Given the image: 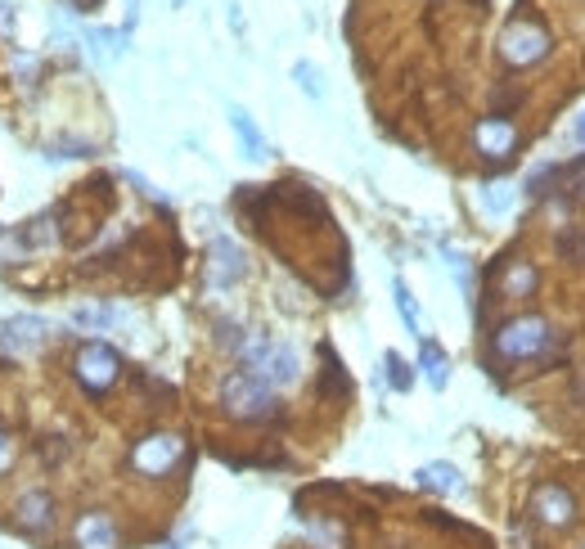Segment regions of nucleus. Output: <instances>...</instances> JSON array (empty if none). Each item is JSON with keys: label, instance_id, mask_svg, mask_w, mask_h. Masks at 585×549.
I'll list each match as a JSON object with an SVG mask.
<instances>
[{"label": "nucleus", "instance_id": "obj_1", "mask_svg": "<svg viewBox=\"0 0 585 549\" xmlns=\"http://www.w3.org/2000/svg\"><path fill=\"white\" fill-rule=\"evenodd\" d=\"M221 405H225V414L239 419V423H261V419H270V414L279 410L275 387H270L261 374H252V369H234V374L225 378L221 383Z\"/></svg>", "mask_w": 585, "mask_h": 549}, {"label": "nucleus", "instance_id": "obj_2", "mask_svg": "<svg viewBox=\"0 0 585 549\" xmlns=\"http://www.w3.org/2000/svg\"><path fill=\"white\" fill-rule=\"evenodd\" d=\"M549 342H554V333H549L545 315H513L495 333V351L504 360H536L540 351H549Z\"/></svg>", "mask_w": 585, "mask_h": 549}, {"label": "nucleus", "instance_id": "obj_3", "mask_svg": "<svg viewBox=\"0 0 585 549\" xmlns=\"http://www.w3.org/2000/svg\"><path fill=\"white\" fill-rule=\"evenodd\" d=\"M117 374H122V360H117V351L108 342H86L77 351V378L90 396H104L117 383Z\"/></svg>", "mask_w": 585, "mask_h": 549}, {"label": "nucleus", "instance_id": "obj_4", "mask_svg": "<svg viewBox=\"0 0 585 549\" xmlns=\"http://www.w3.org/2000/svg\"><path fill=\"white\" fill-rule=\"evenodd\" d=\"M531 518L554 531L576 527V495L563 482H536L531 486Z\"/></svg>", "mask_w": 585, "mask_h": 549}, {"label": "nucleus", "instance_id": "obj_5", "mask_svg": "<svg viewBox=\"0 0 585 549\" xmlns=\"http://www.w3.org/2000/svg\"><path fill=\"white\" fill-rule=\"evenodd\" d=\"M500 54L504 63H513V68H527V63H540L549 54V36L540 23H513L509 32L500 36Z\"/></svg>", "mask_w": 585, "mask_h": 549}, {"label": "nucleus", "instance_id": "obj_6", "mask_svg": "<svg viewBox=\"0 0 585 549\" xmlns=\"http://www.w3.org/2000/svg\"><path fill=\"white\" fill-rule=\"evenodd\" d=\"M180 450H185V441H180L176 432H153V437L135 441L131 464L140 468L144 477H162V473H167V468L180 459Z\"/></svg>", "mask_w": 585, "mask_h": 549}, {"label": "nucleus", "instance_id": "obj_7", "mask_svg": "<svg viewBox=\"0 0 585 549\" xmlns=\"http://www.w3.org/2000/svg\"><path fill=\"white\" fill-rule=\"evenodd\" d=\"M477 149L491 158L495 153V167H504V162L513 158V149H518V131H513L504 117H486L482 126H477Z\"/></svg>", "mask_w": 585, "mask_h": 549}, {"label": "nucleus", "instance_id": "obj_8", "mask_svg": "<svg viewBox=\"0 0 585 549\" xmlns=\"http://www.w3.org/2000/svg\"><path fill=\"white\" fill-rule=\"evenodd\" d=\"M248 275V261H243V248L234 239H216L212 243V284L216 288H230Z\"/></svg>", "mask_w": 585, "mask_h": 549}, {"label": "nucleus", "instance_id": "obj_9", "mask_svg": "<svg viewBox=\"0 0 585 549\" xmlns=\"http://www.w3.org/2000/svg\"><path fill=\"white\" fill-rule=\"evenodd\" d=\"M45 333H50V324H45L41 315H14V320L0 324V342H5L9 351H32V347H41Z\"/></svg>", "mask_w": 585, "mask_h": 549}, {"label": "nucleus", "instance_id": "obj_10", "mask_svg": "<svg viewBox=\"0 0 585 549\" xmlns=\"http://www.w3.org/2000/svg\"><path fill=\"white\" fill-rule=\"evenodd\" d=\"M14 513H18V527L23 531H45L50 527V518H54L50 491H23L18 495V504H14Z\"/></svg>", "mask_w": 585, "mask_h": 549}, {"label": "nucleus", "instance_id": "obj_11", "mask_svg": "<svg viewBox=\"0 0 585 549\" xmlns=\"http://www.w3.org/2000/svg\"><path fill=\"white\" fill-rule=\"evenodd\" d=\"M77 545L81 549H117V527L108 513H86L77 522Z\"/></svg>", "mask_w": 585, "mask_h": 549}, {"label": "nucleus", "instance_id": "obj_12", "mask_svg": "<svg viewBox=\"0 0 585 549\" xmlns=\"http://www.w3.org/2000/svg\"><path fill=\"white\" fill-rule=\"evenodd\" d=\"M414 477H419L423 491H437V495H459L464 491V473H459L455 464H423Z\"/></svg>", "mask_w": 585, "mask_h": 549}, {"label": "nucleus", "instance_id": "obj_13", "mask_svg": "<svg viewBox=\"0 0 585 549\" xmlns=\"http://www.w3.org/2000/svg\"><path fill=\"white\" fill-rule=\"evenodd\" d=\"M419 369H423V378H428L432 387H446L450 360H446V351H441L432 338H419Z\"/></svg>", "mask_w": 585, "mask_h": 549}, {"label": "nucleus", "instance_id": "obj_14", "mask_svg": "<svg viewBox=\"0 0 585 549\" xmlns=\"http://www.w3.org/2000/svg\"><path fill=\"white\" fill-rule=\"evenodd\" d=\"M230 126H234V135L243 140V153H248V158H266V140H261L257 122L248 117V108H230Z\"/></svg>", "mask_w": 585, "mask_h": 549}, {"label": "nucleus", "instance_id": "obj_15", "mask_svg": "<svg viewBox=\"0 0 585 549\" xmlns=\"http://www.w3.org/2000/svg\"><path fill=\"white\" fill-rule=\"evenodd\" d=\"M531 288H536V266H527V261H518V266L504 275V297H527Z\"/></svg>", "mask_w": 585, "mask_h": 549}, {"label": "nucleus", "instance_id": "obj_16", "mask_svg": "<svg viewBox=\"0 0 585 549\" xmlns=\"http://www.w3.org/2000/svg\"><path fill=\"white\" fill-rule=\"evenodd\" d=\"M558 257L572 261V266H585V230H563L558 234Z\"/></svg>", "mask_w": 585, "mask_h": 549}, {"label": "nucleus", "instance_id": "obj_17", "mask_svg": "<svg viewBox=\"0 0 585 549\" xmlns=\"http://www.w3.org/2000/svg\"><path fill=\"white\" fill-rule=\"evenodd\" d=\"M383 365H387V383L396 387V392H410V383H414V374H410V365H405L396 351H387L383 356Z\"/></svg>", "mask_w": 585, "mask_h": 549}, {"label": "nucleus", "instance_id": "obj_18", "mask_svg": "<svg viewBox=\"0 0 585 549\" xmlns=\"http://www.w3.org/2000/svg\"><path fill=\"white\" fill-rule=\"evenodd\" d=\"M482 207H486L491 216H504V212L513 207V189H509V185H486V189H482Z\"/></svg>", "mask_w": 585, "mask_h": 549}, {"label": "nucleus", "instance_id": "obj_19", "mask_svg": "<svg viewBox=\"0 0 585 549\" xmlns=\"http://www.w3.org/2000/svg\"><path fill=\"white\" fill-rule=\"evenodd\" d=\"M392 293H396V311H401V320L410 324V333H414V338H419V311H414V297H410V288H405L401 279H396V284H392Z\"/></svg>", "mask_w": 585, "mask_h": 549}, {"label": "nucleus", "instance_id": "obj_20", "mask_svg": "<svg viewBox=\"0 0 585 549\" xmlns=\"http://www.w3.org/2000/svg\"><path fill=\"white\" fill-rule=\"evenodd\" d=\"M113 320H117V311H99V306H77L72 311V324H81V329H104Z\"/></svg>", "mask_w": 585, "mask_h": 549}, {"label": "nucleus", "instance_id": "obj_21", "mask_svg": "<svg viewBox=\"0 0 585 549\" xmlns=\"http://www.w3.org/2000/svg\"><path fill=\"white\" fill-rule=\"evenodd\" d=\"M293 77H297V86H302L311 99H320V95H324V86H320V72H315L311 63H297V68H293Z\"/></svg>", "mask_w": 585, "mask_h": 549}, {"label": "nucleus", "instance_id": "obj_22", "mask_svg": "<svg viewBox=\"0 0 585 549\" xmlns=\"http://www.w3.org/2000/svg\"><path fill=\"white\" fill-rule=\"evenodd\" d=\"M216 342H221V347H234V351H243V342H248V338H243V329H239V324L221 320V324H216Z\"/></svg>", "mask_w": 585, "mask_h": 549}, {"label": "nucleus", "instance_id": "obj_23", "mask_svg": "<svg viewBox=\"0 0 585 549\" xmlns=\"http://www.w3.org/2000/svg\"><path fill=\"white\" fill-rule=\"evenodd\" d=\"M572 405H585V365L572 374Z\"/></svg>", "mask_w": 585, "mask_h": 549}, {"label": "nucleus", "instance_id": "obj_24", "mask_svg": "<svg viewBox=\"0 0 585 549\" xmlns=\"http://www.w3.org/2000/svg\"><path fill=\"white\" fill-rule=\"evenodd\" d=\"M9 459H14V441H9L5 423H0V468H9Z\"/></svg>", "mask_w": 585, "mask_h": 549}, {"label": "nucleus", "instance_id": "obj_25", "mask_svg": "<svg viewBox=\"0 0 585 549\" xmlns=\"http://www.w3.org/2000/svg\"><path fill=\"white\" fill-rule=\"evenodd\" d=\"M576 140H581V144H585V113H581V117H576Z\"/></svg>", "mask_w": 585, "mask_h": 549}]
</instances>
